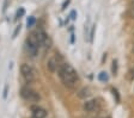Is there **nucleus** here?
Segmentation results:
<instances>
[{
	"instance_id": "nucleus-1",
	"label": "nucleus",
	"mask_w": 134,
	"mask_h": 118,
	"mask_svg": "<svg viewBox=\"0 0 134 118\" xmlns=\"http://www.w3.org/2000/svg\"><path fill=\"white\" fill-rule=\"evenodd\" d=\"M58 74L61 79L62 84L68 88H75L79 82V75L77 70L66 62H62L58 68Z\"/></svg>"
},
{
	"instance_id": "nucleus-2",
	"label": "nucleus",
	"mask_w": 134,
	"mask_h": 118,
	"mask_svg": "<svg viewBox=\"0 0 134 118\" xmlns=\"http://www.w3.org/2000/svg\"><path fill=\"white\" fill-rule=\"evenodd\" d=\"M25 48H26V51L30 54V56H32V57H35L38 54L40 44H38V41H37L35 34H31L26 38V41H25Z\"/></svg>"
},
{
	"instance_id": "nucleus-3",
	"label": "nucleus",
	"mask_w": 134,
	"mask_h": 118,
	"mask_svg": "<svg viewBox=\"0 0 134 118\" xmlns=\"http://www.w3.org/2000/svg\"><path fill=\"white\" fill-rule=\"evenodd\" d=\"M20 97L23 99H25V100L32 101V103H37L40 100V94L34 88L29 87V86H23L20 88Z\"/></svg>"
},
{
	"instance_id": "nucleus-4",
	"label": "nucleus",
	"mask_w": 134,
	"mask_h": 118,
	"mask_svg": "<svg viewBox=\"0 0 134 118\" xmlns=\"http://www.w3.org/2000/svg\"><path fill=\"white\" fill-rule=\"evenodd\" d=\"M20 74H22L23 79H24V81L26 84H31V82L35 81V70L28 63H22V66H20Z\"/></svg>"
},
{
	"instance_id": "nucleus-5",
	"label": "nucleus",
	"mask_w": 134,
	"mask_h": 118,
	"mask_svg": "<svg viewBox=\"0 0 134 118\" xmlns=\"http://www.w3.org/2000/svg\"><path fill=\"white\" fill-rule=\"evenodd\" d=\"M34 34H35L37 41H38V44L41 47H43V48H50L52 47L53 42H52V38L48 36L47 32H44L43 30H38L36 32H34Z\"/></svg>"
},
{
	"instance_id": "nucleus-6",
	"label": "nucleus",
	"mask_w": 134,
	"mask_h": 118,
	"mask_svg": "<svg viewBox=\"0 0 134 118\" xmlns=\"http://www.w3.org/2000/svg\"><path fill=\"white\" fill-rule=\"evenodd\" d=\"M99 106L100 105L97 99H92V100H87L84 103L83 109H84V111H86V112H93V111L99 110Z\"/></svg>"
},
{
	"instance_id": "nucleus-7",
	"label": "nucleus",
	"mask_w": 134,
	"mask_h": 118,
	"mask_svg": "<svg viewBox=\"0 0 134 118\" xmlns=\"http://www.w3.org/2000/svg\"><path fill=\"white\" fill-rule=\"evenodd\" d=\"M58 55H59V54H56V56L49 59V60H48V62H47V67H48V69H49L50 72H55V70H58L59 66L62 63L61 57L58 56Z\"/></svg>"
},
{
	"instance_id": "nucleus-8",
	"label": "nucleus",
	"mask_w": 134,
	"mask_h": 118,
	"mask_svg": "<svg viewBox=\"0 0 134 118\" xmlns=\"http://www.w3.org/2000/svg\"><path fill=\"white\" fill-rule=\"evenodd\" d=\"M31 112H32V118H46L47 117V111L43 107L35 105L31 106Z\"/></svg>"
},
{
	"instance_id": "nucleus-9",
	"label": "nucleus",
	"mask_w": 134,
	"mask_h": 118,
	"mask_svg": "<svg viewBox=\"0 0 134 118\" xmlns=\"http://www.w3.org/2000/svg\"><path fill=\"white\" fill-rule=\"evenodd\" d=\"M98 80H99V81H102V82L108 81V80H109L108 74H107L105 72H100V73L98 74Z\"/></svg>"
},
{
	"instance_id": "nucleus-10",
	"label": "nucleus",
	"mask_w": 134,
	"mask_h": 118,
	"mask_svg": "<svg viewBox=\"0 0 134 118\" xmlns=\"http://www.w3.org/2000/svg\"><path fill=\"white\" fill-rule=\"evenodd\" d=\"M79 98H86V97L90 96V90L89 88H83V90L79 92Z\"/></svg>"
},
{
	"instance_id": "nucleus-11",
	"label": "nucleus",
	"mask_w": 134,
	"mask_h": 118,
	"mask_svg": "<svg viewBox=\"0 0 134 118\" xmlns=\"http://www.w3.org/2000/svg\"><path fill=\"white\" fill-rule=\"evenodd\" d=\"M35 23H36V19H35V17H29L28 20H26V25H28V29L29 28H32V26L35 25Z\"/></svg>"
},
{
	"instance_id": "nucleus-12",
	"label": "nucleus",
	"mask_w": 134,
	"mask_h": 118,
	"mask_svg": "<svg viewBox=\"0 0 134 118\" xmlns=\"http://www.w3.org/2000/svg\"><path fill=\"white\" fill-rule=\"evenodd\" d=\"M25 14V10L23 9V7H20L19 10H18V11H17V18H20V17H23V16H24Z\"/></svg>"
},
{
	"instance_id": "nucleus-13",
	"label": "nucleus",
	"mask_w": 134,
	"mask_h": 118,
	"mask_svg": "<svg viewBox=\"0 0 134 118\" xmlns=\"http://www.w3.org/2000/svg\"><path fill=\"white\" fill-rule=\"evenodd\" d=\"M95 28H96V25H92L91 32H90V43H92V41H93V36H95Z\"/></svg>"
},
{
	"instance_id": "nucleus-14",
	"label": "nucleus",
	"mask_w": 134,
	"mask_h": 118,
	"mask_svg": "<svg viewBox=\"0 0 134 118\" xmlns=\"http://www.w3.org/2000/svg\"><path fill=\"white\" fill-rule=\"evenodd\" d=\"M116 72H117V61H113V73L114 74H116Z\"/></svg>"
},
{
	"instance_id": "nucleus-15",
	"label": "nucleus",
	"mask_w": 134,
	"mask_h": 118,
	"mask_svg": "<svg viewBox=\"0 0 134 118\" xmlns=\"http://www.w3.org/2000/svg\"><path fill=\"white\" fill-rule=\"evenodd\" d=\"M70 17H71V19H75L77 18V12L73 10L72 12H71V14H70Z\"/></svg>"
},
{
	"instance_id": "nucleus-16",
	"label": "nucleus",
	"mask_w": 134,
	"mask_h": 118,
	"mask_svg": "<svg viewBox=\"0 0 134 118\" xmlns=\"http://www.w3.org/2000/svg\"><path fill=\"white\" fill-rule=\"evenodd\" d=\"M19 31H20V25H19V26H17V28H16V30H14V32H13V36H12V37H13V38H14V37L17 36V34H18Z\"/></svg>"
},
{
	"instance_id": "nucleus-17",
	"label": "nucleus",
	"mask_w": 134,
	"mask_h": 118,
	"mask_svg": "<svg viewBox=\"0 0 134 118\" xmlns=\"http://www.w3.org/2000/svg\"><path fill=\"white\" fill-rule=\"evenodd\" d=\"M113 93H114V97H116V101L120 100V98H119V94H117V91L113 88Z\"/></svg>"
},
{
	"instance_id": "nucleus-18",
	"label": "nucleus",
	"mask_w": 134,
	"mask_h": 118,
	"mask_svg": "<svg viewBox=\"0 0 134 118\" xmlns=\"http://www.w3.org/2000/svg\"><path fill=\"white\" fill-rule=\"evenodd\" d=\"M3 97L6 99V97H7V86H5V88H4V94H3Z\"/></svg>"
},
{
	"instance_id": "nucleus-19",
	"label": "nucleus",
	"mask_w": 134,
	"mask_h": 118,
	"mask_svg": "<svg viewBox=\"0 0 134 118\" xmlns=\"http://www.w3.org/2000/svg\"><path fill=\"white\" fill-rule=\"evenodd\" d=\"M68 4H70V0H66V1H65V3H64V5H62V10H65V9H66V6L68 5Z\"/></svg>"
},
{
	"instance_id": "nucleus-20",
	"label": "nucleus",
	"mask_w": 134,
	"mask_h": 118,
	"mask_svg": "<svg viewBox=\"0 0 134 118\" xmlns=\"http://www.w3.org/2000/svg\"><path fill=\"white\" fill-rule=\"evenodd\" d=\"M129 14H131L132 17H134V7H132V10L129 11Z\"/></svg>"
},
{
	"instance_id": "nucleus-21",
	"label": "nucleus",
	"mask_w": 134,
	"mask_h": 118,
	"mask_svg": "<svg viewBox=\"0 0 134 118\" xmlns=\"http://www.w3.org/2000/svg\"><path fill=\"white\" fill-rule=\"evenodd\" d=\"M133 3H134V0H133Z\"/></svg>"
}]
</instances>
